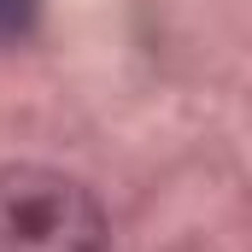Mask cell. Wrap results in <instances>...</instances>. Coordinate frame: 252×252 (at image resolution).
Instances as JSON below:
<instances>
[{"label":"cell","mask_w":252,"mask_h":252,"mask_svg":"<svg viewBox=\"0 0 252 252\" xmlns=\"http://www.w3.org/2000/svg\"><path fill=\"white\" fill-rule=\"evenodd\" d=\"M41 24V0H0V41H30Z\"/></svg>","instance_id":"cell-2"},{"label":"cell","mask_w":252,"mask_h":252,"mask_svg":"<svg viewBox=\"0 0 252 252\" xmlns=\"http://www.w3.org/2000/svg\"><path fill=\"white\" fill-rule=\"evenodd\" d=\"M0 252H112V229L76 176L0 164Z\"/></svg>","instance_id":"cell-1"}]
</instances>
